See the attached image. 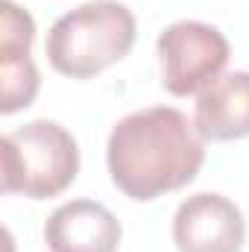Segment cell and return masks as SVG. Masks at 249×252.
I'll return each mask as SVG.
<instances>
[{"label": "cell", "mask_w": 249, "mask_h": 252, "mask_svg": "<svg viewBox=\"0 0 249 252\" xmlns=\"http://www.w3.org/2000/svg\"><path fill=\"white\" fill-rule=\"evenodd\" d=\"M106 161L112 182L135 202H153L190 185L205 161V138L173 106H153L118 121Z\"/></svg>", "instance_id": "1"}, {"label": "cell", "mask_w": 249, "mask_h": 252, "mask_svg": "<svg viewBox=\"0 0 249 252\" xmlns=\"http://www.w3.org/2000/svg\"><path fill=\"white\" fill-rule=\"evenodd\" d=\"M135 44V15L118 0H88L50 27L47 62L70 79H91L118 64Z\"/></svg>", "instance_id": "2"}, {"label": "cell", "mask_w": 249, "mask_h": 252, "mask_svg": "<svg viewBox=\"0 0 249 252\" xmlns=\"http://www.w3.org/2000/svg\"><path fill=\"white\" fill-rule=\"evenodd\" d=\"M3 193L30 199L59 196L76 182L79 147L56 121H30L3 135Z\"/></svg>", "instance_id": "3"}, {"label": "cell", "mask_w": 249, "mask_h": 252, "mask_svg": "<svg viewBox=\"0 0 249 252\" xmlns=\"http://www.w3.org/2000/svg\"><path fill=\"white\" fill-rule=\"evenodd\" d=\"M161 85L173 97H187L205 91L223 76L232 47L226 35L202 21H176L158 35Z\"/></svg>", "instance_id": "4"}, {"label": "cell", "mask_w": 249, "mask_h": 252, "mask_svg": "<svg viewBox=\"0 0 249 252\" xmlns=\"http://www.w3.org/2000/svg\"><path fill=\"white\" fill-rule=\"evenodd\" d=\"M173 244L179 252H241L247 244L244 211L223 193H193L176 208Z\"/></svg>", "instance_id": "5"}, {"label": "cell", "mask_w": 249, "mask_h": 252, "mask_svg": "<svg viewBox=\"0 0 249 252\" xmlns=\"http://www.w3.org/2000/svg\"><path fill=\"white\" fill-rule=\"evenodd\" d=\"M35 21L12 0L0 3V112L15 115L32 106L38 94V67L32 62Z\"/></svg>", "instance_id": "6"}, {"label": "cell", "mask_w": 249, "mask_h": 252, "mask_svg": "<svg viewBox=\"0 0 249 252\" xmlns=\"http://www.w3.org/2000/svg\"><path fill=\"white\" fill-rule=\"evenodd\" d=\"M121 235V220L94 199H70L44 223L50 252H118Z\"/></svg>", "instance_id": "7"}, {"label": "cell", "mask_w": 249, "mask_h": 252, "mask_svg": "<svg viewBox=\"0 0 249 252\" xmlns=\"http://www.w3.org/2000/svg\"><path fill=\"white\" fill-rule=\"evenodd\" d=\"M193 126L205 141L249 138V70H235L199 91Z\"/></svg>", "instance_id": "8"}]
</instances>
